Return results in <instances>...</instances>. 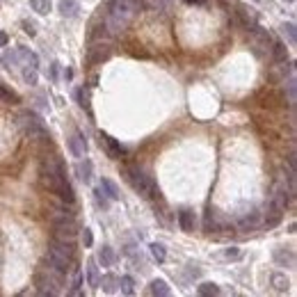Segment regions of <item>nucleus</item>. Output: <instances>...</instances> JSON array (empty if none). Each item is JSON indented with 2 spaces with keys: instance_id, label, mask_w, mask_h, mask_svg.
<instances>
[{
  "instance_id": "5701e85b",
  "label": "nucleus",
  "mask_w": 297,
  "mask_h": 297,
  "mask_svg": "<svg viewBox=\"0 0 297 297\" xmlns=\"http://www.w3.org/2000/svg\"><path fill=\"white\" fill-rule=\"evenodd\" d=\"M270 55L274 62H286V57H288V53H286V46L284 44H279V41H272V46H270Z\"/></svg>"
},
{
  "instance_id": "423d86ee",
  "label": "nucleus",
  "mask_w": 297,
  "mask_h": 297,
  "mask_svg": "<svg viewBox=\"0 0 297 297\" xmlns=\"http://www.w3.org/2000/svg\"><path fill=\"white\" fill-rule=\"evenodd\" d=\"M236 19H238V23H240L244 30H249V32L258 26L256 9H251V7H247V5H236Z\"/></svg>"
},
{
  "instance_id": "58836bf2",
  "label": "nucleus",
  "mask_w": 297,
  "mask_h": 297,
  "mask_svg": "<svg viewBox=\"0 0 297 297\" xmlns=\"http://www.w3.org/2000/svg\"><path fill=\"white\" fill-rule=\"evenodd\" d=\"M23 27H26V32L30 34V37H34V34H37V30H34L32 23H27V21H26V23H23Z\"/></svg>"
},
{
  "instance_id": "ddd939ff",
  "label": "nucleus",
  "mask_w": 297,
  "mask_h": 297,
  "mask_svg": "<svg viewBox=\"0 0 297 297\" xmlns=\"http://www.w3.org/2000/svg\"><path fill=\"white\" fill-rule=\"evenodd\" d=\"M89 62L92 64H99V62H103V59H108L110 57V48L106 46V44H96V46H92L89 48Z\"/></svg>"
},
{
  "instance_id": "ea45409f",
  "label": "nucleus",
  "mask_w": 297,
  "mask_h": 297,
  "mask_svg": "<svg viewBox=\"0 0 297 297\" xmlns=\"http://www.w3.org/2000/svg\"><path fill=\"white\" fill-rule=\"evenodd\" d=\"M7 41H9V37H7V32H0V48L7 46Z\"/></svg>"
},
{
  "instance_id": "a19ab883",
  "label": "nucleus",
  "mask_w": 297,
  "mask_h": 297,
  "mask_svg": "<svg viewBox=\"0 0 297 297\" xmlns=\"http://www.w3.org/2000/svg\"><path fill=\"white\" fill-rule=\"evenodd\" d=\"M188 5H206V0H185Z\"/></svg>"
},
{
  "instance_id": "cd10ccee",
  "label": "nucleus",
  "mask_w": 297,
  "mask_h": 297,
  "mask_svg": "<svg viewBox=\"0 0 297 297\" xmlns=\"http://www.w3.org/2000/svg\"><path fill=\"white\" fill-rule=\"evenodd\" d=\"M117 284H119V279L112 277V274H106V277L101 279V286H103V291L106 293H114L117 291Z\"/></svg>"
},
{
  "instance_id": "4be33fe9",
  "label": "nucleus",
  "mask_w": 297,
  "mask_h": 297,
  "mask_svg": "<svg viewBox=\"0 0 297 297\" xmlns=\"http://www.w3.org/2000/svg\"><path fill=\"white\" fill-rule=\"evenodd\" d=\"M274 261L281 265H288V268H295V254L291 249L284 251V249H277L274 251Z\"/></svg>"
},
{
  "instance_id": "c03bdc74",
  "label": "nucleus",
  "mask_w": 297,
  "mask_h": 297,
  "mask_svg": "<svg viewBox=\"0 0 297 297\" xmlns=\"http://www.w3.org/2000/svg\"><path fill=\"white\" fill-rule=\"evenodd\" d=\"M256 2H261V0H256Z\"/></svg>"
},
{
  "instance_id": "f257e3e1",
  "label": "nucleus",
  "mask_w": 297,
  "mask_h": 297,
  "mask_svg": "<svg viewBox=\"0 0 297 297\" xmlns=\"http://www.w3.org/2000/svg\"><path fill=\"white\" fill-rule=\"evenodd\" d=\"M144 7V0H112L108 5V12H106V19H103V26L110 34H119L121 30L128 27L135 14Z\"/></svg>"
},
{
  "instance_id": "0eeeda50",
  "label": "nucleus",
  "mask_w": 297,
  "mask_h": 297,
  "mask_svg": "<svg viewBox=\"0 0 297 297\" xmlns=\"http://www.w3.org/2000/svg\"><path fill=\"white\" fill-rule=\"evenodd\" d=\"M284 211L286 208H281V206L274 201V199H268V204H265V217H263V224L268 226V229H272V226H277L281 219H284Z\"/></svg>"
},
{
  "instance_id": "bb28decb",
  "label": "nucleus",
  "mask_w": 297,
  "mask_h": 297,
  "mask_svg": "<svg viewBox=\"0 0 297 297\" xmlns=\"http://www.w3.org/2000/svg\"><path fill=\"white\" fill-rule=\"evenodd\" d=\"M78 176H80V181H85V183H89L92 181V162L89 160H80V165H78Z\"/></svg>"
},
{
  "instance_id": "39448f33",
  "label": "nucleus",
  "mask_w": 297,
  "mask_h": 297,
  "mask_svg": "<svg viewBox=\"0 0 297 297\" xmlns=\"http://www.w3.org/2000/svg\"><path fill=\"white\" fill-rule=\"evenodd\" d=\"M46 263H48V268H51V270H55V272H59V274H64V277H66V274L71 272L73 258H66L64 254H59V251H55V249H51V247H48Z\"/></svg>"
},
{
  "instance_id": "37998d69",
  "label": "nucleus",
  "mask_w": 297,
  "mask_h": 297,
  "mask_svg": "<svg viewBox=\"0 0 297 297\" xmlns=\"http://www.w3.org/2000/svg\"><path fill=\"white\" fill-rule=\"evenodd\" d=\"M288 2H295V0H288Z\"/></svg>"
},
{
  "instance_id": "f704fd0d",
  "label": "nucleus",
  "mask_w": 297,
  "mask_h": 297,
  "mask_svg": "<svg viewBox=\"0 0 297 297\" xmlns=\"http://www.w3.org/2000/svg\"><path fill=\"white\" fill-rule=\"evenodd\" d=\"M0 101H5V103H16V101H19V96H16V94H12L9 89H5V87L0 85Z\"/></svg>"
},
{
  "instance_id": "7c9ffc66",
  "label": "nucleus",
  "mask_w": 297,
  "mask_h": 297,
  "mask_svg": "<svg viewBox=\"0 0 297 297\" xmlns=\"http://www.w3.org/2000/svg\"><path fill=\"white\" fill-rule=\"evenodd\" d=\"M199 295H204V297H211V295H219V288L215 284H211V281H206V284H201L197 288Z\"/></svg>"
},
{
  "instance_id": "20e7f679",
  "label": "nucleus",
  "mask_w": 297,
  "mask_h": 297,
  "mask_svg": "<svg viewBox=\"0 0 297 297\" xmlns=\"http://www.w3.org/2000/svg\"><path fill=\"white\" fill-rule=\"evenodd\" d=\"M53 229H55V238L57 240H69V243H73L76 233H78V226H76V219L73 217L53 219Z\"/></svg>"
},
{
  "instance_id": "c85d7f7f",
  "label": "nucleus",
  "mask_w": 297,
  "mask_h": 297,
  "mask_svg": "<svg viewBox=\"0 0 297 297\" xmlns=\"http://www.w3.org/2000/svg\"><path fill=\"white\" fill-rule=\"evenodd\" d=\"M117 286L121 288V293H124V295H133V293H135V281H133L131 277H121Z\"/></svg>"
},
{
  "instance_id": "1a4fd4ad",
  "label": "nucleus",
  "mask_w": 297,
  "mask_h": 297,
  "mask_svg": "<svg viewBox=\"0 0 297 297\" xmlns=\"http://www.w3.org/2000/svg\"><path fill=\"white\" fill-rule=\"evenodd\" d=\"M69 151H71L73 158H85L87 153V142L80 133H73L71 139H69Z\"/></svg>"
},
{
  "instance_id": "aec40b11",
  "label": "nucleus",
  "mask_w": 297,
  "mask_h": 297,
  "mask_svg": "<svg viewBox=\"0 0 297 297\" xmlns=\"http://www.w3.org/2000/svg\"><path fill=\"white\" fill-rule=\"evenodd\" d=\"M114 261H117V254H114L112 247H103V249L99 251V263L103 265V268H110V265H114Z\"/></svg>"
},
{
  "instance_id": "f8f14e48",
  "label": "nucleus",
  "mask_w": 297,
  "mask_h": 297,
  "mask_svg": "<svg viewBox=\"0 0 297 297\" xmlns=\"http://www.w3.org/2000/svg\"><path fill=\"white\" fill-rule=\"evenodd\" d=\"M274 201H277L281 208H286V206H291V201H293V188H286V185H274Z\"/></svg>"
},
{
  "instance_id": "4c0bfd02",
  "label": "nucleus",
  "mask_w": 297,
  "mask_h": 297,
  "mask_svg": "<svg viewBox=\"0 0 297 297\" xmlns=\"http://www.w3.org/2000/svg\"><path fill=\"white\" fill-rule=\"evenodd\" d=\"M82 243H85V247H92L94 236H92V231H89V229H85V231H82Z\"/></svg>"
},
{
  "instance_id": "f3484780",
  "label": "nucleus",
  "mask_w": 297,
  "mask_h": 297,
  "mask_svg": "<svg viewBox=\"0 0 297 297\" xmlns=\"http://www.w3.org/2000/svg\"><path fill=\"white\" fill-rule=\"evenodd\" d=\"M71 274H73V281H71V288H69V295H82V270L71 268Z\"/></svg>"
},
{
  "instance_id": "2f4dec72",
  "label": "nucleus",
  "mask_w": 297,
  "mask_h": 297,
  "mask_svg": "<svg viewBox=\"0 0 297 297\" xmlns=\"http://www.w3.org/2000/svg\"><path fill=\"white\" fill-rule=\"evenodd\" d=\"M151 256L156 258L158 263H162V261H165V258H167V251H165V247H162V244H158V243H153V244H151Z\"/></svg>"
},
{
  "instance_id": "c9c22d12",
  "label": "nucleus",
  "mask_w": 297,
  "mask_h": 297,
  "mask_svg": "<svg viewBox=\"0 0 297 297\" xmlns=\"http://www.w3.org/2000/svg\"><path fill=\"white\" fill-rule=\"evenodd\" d=\"M167 2L169 0H144V5L153 7V9H162V7H167Z\"/></svg>"
},
{
  "instance_id": "72a5a7b5",
  "label": "nucleus",
  "mask_w": 297,
  "mask_h": 297,
  "mask_svg": "<svg viewBox=\"0 0 297 297\" xmlns=\"http://www.w3.org/2000/svg\"><path fill=\"white\" fill-rule=\"evenodd\" d=\"M94 199H96V206H99V208H103V211L110 208V199L101 192V188H99V190H94Z\"/></svg>"
},
{
  "instance_id": "6ab92c4d",
  "label": "nucleus",
  "mask_w": 297,
  "mask_h": 297,
  "mask_svg": "<svg viewBox=\"0 0 297 297\" xmlns=\"http://www.w3.org/2000/svg\"><path fill=\"white\" fill-rule=\"evenodd\" d=\"M55 194H57L59 199H62V201H64V204H69V206H73V201H76V194H73V188L71 185H69V181H66V183H62L57 188V192H55Z\"/></svg>"
},
{
  "instance_id": "c756f323",
  "label": "nucleus",
  "mask_w": 297,
  "mask_h": 297,
  "mask_svg": "<svg viewBox=\"0 0 297 297\" xmlns=\"http://www.w3.org/2000/svg\"><path fill=\"white\" fill-rule=\"evenodd\" d=\"M30 7L37 14H48L51 12V0H30Z\"/></svg>"
},
{
  "instance_id": "a211bd4d",
  "label": "nucleus",
  "mask_w": 297,
  "mask_h": 297,
  "mask_svg": "<svg viewBox=\"0 0 297 297\" xmlns=\"http://www.w3.org/2000/svg\"><path fill=\"white\" fill-rule=\"evenodd\" d=\"M101 192H103V194H106L110 201H117V199L121 197V194H119V190H117V185H114L110 178H103V181H101Z\"/></svg>"
},
{
  "instance_id": "9b49d317",
  "label": "nucleus",
  "mask_w": 297,
  "mask_h": 297,
  "mask_svg": "<svg viewBox=\"0 0 297 297\" xmlns=\"http://www.w3.org/2000/svg\"><path fill=\"white\" fill-rule=\"evenodd\" d=\"M258 226H261V213H247L238 222V229L240 231H256Z\"/></svg>"
},
{
  "instance_id": "4468645a",
  "label": "nucleus",
  "mask_w": 297,
  "mask_h": 297,
  "mask_svg": "<svg viewBox=\"0 0 297 297\" xmlns=\"http://www.w3.org/2000/svg\"><path fill=\"white\" fill-rule=\"evenodd\" d=\"M51 249L64 254L66 258H73V254H76V244L69 243V240H57V238H53V240H51Z\"/></svg>"
},
{
  "instance_id": "7ed1b4c3",
  "label": "nucleus",
  "mask_w": 297,
  "mask_h": 297,
  "mask_svg": "<svg viewBox=\"0 0 297 297\" xmlns=\"http://www.w3.org/2000/svg\"><path fill=\"white\" fill-rule=\"evenodd\" d=\"M19 126L26 131V135L30 139H37V142H48V139H51L46 126H44V119H41L37 112H30V110L21 112L19 114Z\"/></svg>"
},
{
  "instance_id": "dca6fc26",
  "label": "nucleus",
  "mask_w": 297,
  "mask_h": 297,
  "mask_svg": "<svg viewBox=\"0 0 297 297\" xmlns=\"http://www.w3.org/2000/svg\"><path fill=\"white\" fill-rule=\"evenodd\" d=\"M59 12L64 14V16H69V19L78 16V12H80L78 0H59Z\"/></svg>"
},
{
  "instance_id": "f03ea898",
  "label": "nucleus",
  "mask_w": 297,
  "mask_h": 297,
  "mask_svg": "<svg viewBox=\"0 0 297 297\" xmlns=\"http://www.w3.org/2000/svg\"><path fill=\"white\" fill-rule=\"evenodd\" d=\"M126 178H128V183L133 185V190L139 192L142 197L160 199V190H158V185H156V181H153L151 176H146L139 167H135V165L126 167Z\"/></svg>"
},
{
  "instance_id": "2eb2a0df",
  "label": "nucleus",
  "mask_w": 297,
  "mask_h": 297,
  "mask_svg": "<svg viewBox=\"0 0 297 297\" xmlns=\"http://www.w3.org/2000/svg\"><path fill=\"white\" fill-rule=\"evenodd\" d=\"M178 226H181V231H185V233L194 231V213L188 211V208L178 213Z\"/></svg>"
},
{
  "instance_id": "b1692460",
  "label": "nucleus",
  "mask_w": 297,
  "mask_h": 297,
  "mask_svg": "<svg viewBox=\"0 0 297 297\" xmlns=\"http://www.w3.org/2000/svg\"><path fill=\"white\" fill-rule=\"evenodd\" d=\"M149 293H151V295L167 297L172 291H169V286H167L165 281H162V279H156V281H151V286H149Z\"/></svg>"
},
{
  "instance_id": "9d476101",
  "label": "nucleus",
  "mask_w": 297,
  "mask_h": 297,
  "mask_svg": "<svg viewBox=\"0 0 297 297\" xmlns=\"http://www.w3.org/2000/svg\"><path fill=\"white\" fill-rule=\"evenodd\" d=\"M101 142L108 146V153H110V158L119 160L121 156H126V149L121 142H117L114 137H110V135H101Z\"/></svg>"
},
{
  "instance_id": "e433bc0d",
  "label": "nucleus",
  "mask_w": 297,
  "mask_h": 297,
  "mask_svg": "<svg viewBox=\"0 0 297 297\" xmlns=\"http://www.w3.org/2000/svg\"><path fill=\"white\" fill-rule=\"evenodd\" d=\"M224 256L229 258V261H236V258H240V249H238V247H229V249L224 251Z\"/></svg>"
},
{
  "instance_id": "393cba45",
  "label": "nucleus",
  "mask_w": 297,
  "mask_h": 297,
  "mask_svg": "<svg viewBox=\"0 0 297 297\" xmlns=\"http://www.w3.org/2000/svg\"><path fill=\"white\" fill-rule=\"evenodd\" d=\"M87 284L92 286V288L99 286V268H96V261L94 258L87 263Z\"/></svg>"
},
{
  "instance_id": "a878e982",
  "label": "nucleus",
  "mask_w": 297,
  "mask_h": 297,
  "mask_svg": "<svg viewBox=\"0 0 297 297\" xmlns=\"http://www.w3.org/2000/svg\"><path fill=\"white\" fill-rule=\"evenodd\" d=\"M281 34H284L286 39H288V44H291V46H295V44H297L295 23H291V21H288V23H284V26H281Z\"/></svg>"
},
{
  "instance_id": "473e14b6",
  "label": "nucleus",
  "mask_w": 297,
  "mask_h": 297,
  "mask_svg": "<svg viewBox=\"0 0 297 297\" xmlns=\"http://www.w3.org/2000/svg\"><path fill=\"white\" fill-rule=\"evenodd\" d=\"M76 101H78V106H80V108L89 110V96H87L85 87H78V89H76Z\"/></svg>"
},
{
  "instance_id": "412c9836",
  "label": "nucleus",
  "mask_w": 297,
  "mask_h": 297,
  "mask_svg": "<svg viewBox=\"0 0 297 297\" xmlns=\"http://www.w3.org/2000/svg\"><path fill=\"white\" fill-rule=\"evenodd\" d=\"M270 281H272V286H274V291H279V293H286L288 291V286H291L288 277L281 274V272H274V274L270 277Z\"/></svg>"
},
{
  "instance_id": "6e6552de",
  "label": "nucleus",
  "mask_w": 297,
  "mask_h": 297,
  "mask_svg": "<svg viewBox=\"0 0 297 297\" xmlns=\"http://www.w3.org/2000/svg\"><path fill=\"white\" fill-rule=\"evenodd\" d=\"M41 174H44V176L66 178V169H64V165H62V160H57V158H44L41 160Z\"/></svg>"
},
{
  "instance_id": "79ce46f5",
  "label": "nucleus",
  "mask_w": 297,
  "mask_h": 297,
  "mask_svg": "<svg viewBox=\"0 0 297 297\" xmlns=\"http://www.w3.org/2000/svg\"><path fill=\"white\" fill-rule=\"evenodd\" d=\"M64 78H66V80L73 78V71H71V69H66V71H64Z\"/></svg>"
}]
</instances>
